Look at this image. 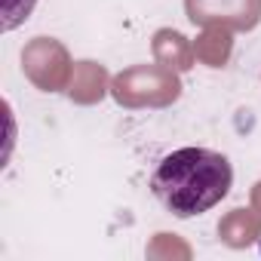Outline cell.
Returning a JSON list of instances; mask_svg holds the SVG:
<instances>
[{"label":"cell","instance_id":"obj_1","mask_svg":"<svg viewBox=\"0 0 261 261\" xmlns=\"http://www.w3.org/2000/svg\"><path fill=\"white\" fill-rule=\"evenodd\" d=\"M233 181L230 160L209 148H181L166 154L154 175L151 191L175 218H194L218 206Z\"/></svg>","mask_w":261,"mask_h":261}]
</instances>
